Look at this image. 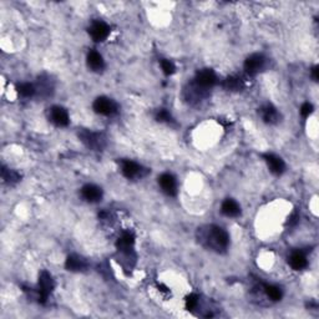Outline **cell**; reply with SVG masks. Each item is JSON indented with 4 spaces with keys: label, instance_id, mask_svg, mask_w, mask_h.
<instances>
[{
    "label": "cell",
    "instance_id": "ac0fdd59",
    "mask_svg": "<svg viewBox=\"0 0 319 319\" xmlns=\"http://www.w3.org/2000/svg\"><path fill=\"white\" fill-rule=\"evenodd\" d=\"M221 212L227 217H237L241 214V206L235 200L227 199L222 202Z\"/></svg>",
    "mask_w": 319,
    "mask_h": 319
},
{
    "label": "cell",
    "instance_id": "603a6c76",
    "mask_svg": "<svg viewBox=\"0 0 319 319\" xmlns=\"http://www.w3.org/2000/svg\"><path fill=\"white\" fill-rule=\"evenodd\" d=\"M53 89H54V86H53V84H51L50 79L49 78L44 79L43 76H41V78L39 79V86L37 87V91H40L41 95H44V96H50V92L53 91Z\"/></svg>",
    "mask_w": 319,
    "mask_h": 319
},
{
    "label": "cell",
    "instance_id": "7c38bea8",
    "mask_svg": "<svg viewBox=\"0 0 319 319\" xmlns=\"http://www.w3.org/2000/svg\"><path fill=\"white\" fill-rule=\"evenodd\" d=\"M104 191L101 187L92 185V183H87L81 188V197L86 202L90 203H98L103 200Z\"/></svg>",
    "mask_w": 319,
    "mask_h": 319
},
{
    "label": "cell",
    "instance_id": "7402d4cb",
    "mask_svg": "<svg viewBox=\"0 0 319 319\" xmlns=\"http://www.w3.org/2000/svg\"><path fill=\"white\" fill-rule=\"evenodd\" d=\"M16 91L23 98H31L37 93V87L30 82H23V84H19L16 86Z\"/></svg>",
    "mask_w": 319,
    "mask_h": 319
},
{
    "label": "cell",
    "instance_id": "484cf974",
    "mask_svg": "<svg viewBox=\"0 0 319 319\" xmlns=\"http://www.w3.org/2000/svg\"><path fill=\"white\" fill-rule=\"evenodd\" d=\"M155 119L156 121H158V122H165V123H170L173 121V117L171 116V114H170L166 109L157 110V112H156V115H155Z\"/></svg>",
    "mask_w": 319,
    "mask_h": 319
},
{
    "label": "cell",
    "instance_id": "5b68a950",
    "mask_svg": "<svg viewBox=\"0 0 319 319\" xmlns=\"http://www.w3.org/2000/svg\"><path fill=\"white\" fill-rule=\"evenodd\" d=\"M92 109L96 114L103 115V116H112L117 112L119 106L112 99L106 98V96H100L96 99L92 104Z\"/></svg>",
    "mask_w": 319,
    "mask_h": 319
},
{
    "label": "cell",
    "instance_id": "d4e9b609",
    "mask_svg": "<svg viewBox=\"0 0 319 319\" xmlns=\"http://www.w3.org/2000/svg\"><path fill=\"white\" fill-rule=\"evenodd\" d=\"M160 65H161L162 71H164V74L166 76H170V75H172V74H175L176 67H175V64H173V62L171 61V60L161 59L160 60Z\"/></svg>",
    "mask_w": 319,
    "mask_h": 319
},
{
    "label": "cell",
    "instance_id": "4316f807",
    "mask_svg": "<svg viewBox=\"0 0 319 319\" xmlns=\"http://www.w3.org/2000/svg\"><path fill=\"white\" fill-rule=\"evenodd\" d=\"M313 111H314V107H313V105L310 103H304L301 107V115L304 117V119H307L309 115H312Z\"/></svg>",
    "mask_w": 319,
    "mask_h": 319
},
{
    "label": "cell",
    "instance_id": "ffe728a7",
    "mask_svg": "<svg viewBox=\"0 0 319 319\" xmlns=\"http://www.w3.org/2000/svg\"><path fill=\"white\" fill-rule=\"evenodd\" d=\"M222 86L228 90V91H239L243 87V80L239 78V76H228L224 81Z\"/></svg>",
    "mask_w": 319,
    "mask_h": 319
},
{
    "label": "cell",
    "instance_id": "8fae6325",
    "mask_svg": "<svg viewBox=\"0 0 319 319\" xmlns=\"http://www.w3.org/2000/svg\"><path fill=\"white\" fill-rule=\"evenodd\" d=\"M262 157L266 161L269 171L273 173V175L280 176L283 172L285 171V164H284V161L279 157V156L274 155V153L267 152V153H263Z\"/></svg>",
    "mask_w": 319,
    "mask_h": 319
},
{
    "label": "cell",
    "instance_id": "7a4b0ae2",
    "mask_svg": "<svg viewBox=\"0 0 319 319\" xmlns=\"http://www.w3.org/2000/svg\"><path fill=\"white\" fill-rule=\"evenodd\" d=\"M78 136L80 141L92 151H103L106 146V137L101 133H95L87 129H80Z\"/></svg>",
    "mask_w": 319,
    "mask_h": 319
},
{
    "label": "cell",
    "instance_id": "83f0119b",
    "mask_svg": "<svg viewBox=\"0 0 319 319\" xmlns=\"http://www.w3.org/2000/svg\"><path fill=\"white\" fill-rule=\"evenodd\" d=\"M299 221V214L297 211H294V212L291 214L290 217H288V221H287V226H296L297 224H298Z\"/></svg>",
    "mask_w": 319,
    "mask_h": 319
},
{
    "label": "cell",
    "instance_id": "ba28073f",
    "mask_svg": "<svg viewBox=\"0 0 319 319\" xmlns=\"http://www.w3.org/2000/svg\"><path fill=\"white\" fill-rule=\"evenodd\" d=\"M111 33V29L107 25L105 21L96 20L90 25L89 27V34L91 37V39L96 43H101V41H105L107 37Z\"/></svg>",
    "mask_w": 319,
    "mask_h": 319
},
{
    "label": "cell",
    "instance_id": "44dd1931",
    "mask_svg": "<svg viewBox=\"0 0 319 319\" xmlns=\"http://www.w3.org/2000/svg\"><path fill=\"white\" fill-rule=\"evenodd\" d=\"M263 290H265L266 296L268 297L269 299H272V301L277 302V301H280V299H282L283 293H282V290H280L278 285L263 284Z\"/></svg>",
    "mask_w": 319,
    "mask_h": 319
},
{
    "label": "cell",
    "instance_id": "6da1fadb",
    "mask_svg": "<svg viewBox=\"0 0 319 319\" xmlns=\"http://www.w3.org/2000/svg\"><path fill=\"white\" fill-rule=\"evenodd\" d=\"M197 238L202 246L217 253L226 252L230 246V236L227 231L216 225L199 228Z\"/></svg>",
    "mask_w": 319,
    "mask_h": 319
},
{
    "label": "cell",
    "instance_id": "f1b7e54d",
    "mask_svg": "<svg viewBox=\"0 0 319 319\" xmlns=\"http://www.w3.org/2000/svg\"><path fill=\"white\" fill-rule=\"evenodd\" d=\"M318 71H319V67L318 65H314V67L312 68V78L314 81H318V79H319Z\"/></svg>",
    "mask_w": 319,
    "mask_h": 319
},
{
    "label": "cell",
    "instance_id": "30bf717a",
    "mask_svg": "<svg viewBox=\"0 0 319 319\" xmlns=\"http://www.w3.org/2000/svg\"><path fill=\"white\" fill-rule=\"evenodd\" d=\"M158 185L167 196L175 197L177 195V181L171 173H162L158 177Z\"/></svg>",
    "mask_w": 319,
    "mask_h": 319
},
{
    "label": "cell",
    "instance_id": "e0dca14e",
    "mask_svg": "<svg viewBox=\"0 0 319 319\" xmlns=\"http://www.w3.org/2000/svg\"><path fill=\"white\" fill-rule=\"evenodd\" d=\"M288 263L292 267L294 271H302L308 266L307 256L302 251H296L288 258Z\"/></svg>",
    "mask_w": 319,
    "mask_h": 319
},
{
    "label": "cell",
    "instance_id": "5bb4252c",
    "mask_svg": "<svg viewBox=\"0 0 319 319\" xmlns=\"http://www.w3.org/2000/svg\"><path fill=\"white\" fill-rule=\"evenodd\" d=\"M258 112H260L261 117H262V120L265 121L266 123L274 125V123L279 122L280 114L278 112V110H277L273 105H271V104H267V105L261 107Z\"/></svg>",
    "mask_w": 319,
    "mask_h": 319
},
{
    "label": "cell",
    "instance_id": "9c48e42d",
    "mask_svg": "<svg viewBox=\"0 0 319 319\" xmlns=\"http://www.w3.org/2000/svg\"><path fill=\"white\" fill-rule=\"evenodd\" d=\"M49 120L57 127H65L70 122L68 110L62 106H53L49 109Z\"/></svg>",
    "mask_w": 319,
    "mask_h": 319
},
{
    "label": "cell",
    "instance_id": "cb8c5ba5",
    "mask_svg": "<svg viewBox=\"0 0 319 319\" xmlns=\"http://www.w3.org/2000/svg\"><path fill=\"white\" fill-rule=\"evenodd\" d=\"M200 296L199 294H189V296L186 297L185 303H186V309L189 310V312H194L195 309H197L200 306Z\"/></svg>",
    "mask_w": 319,
    "mask_h": 319
},
{
    "label": "cell",
    "instance_id": "4fadbf2b",
    "mask_svg": "<svg viewBox=\"0 0 319 319\" xmlns=\"http://www.w3.org/2000/svg\"><path fill=\"white\" fill-rule=\"evenodd\" d=\"M65 268L70 272H85L89 268V262L82 256L70 254L65 261Z\"/></svg>",
    "mask_w": 319,
    "mask_h": 319
},
{
    "label": "cell",
    "instance_id": "d6986e66",
    "mask_svg": "<svg viewBox=\"0 0 319 319\" xmlns=\"http://www.w3.org/2000/svg\"><path fill=\"white\" fill-rule=\"evenodd\" d=\"M2 178L5 183H8V185H14V183L19 182V181L21 180V175L18 171H15V170L8 169V167L3 166Z\"/></svg>",
    "mask_w": 319,
    "mask_h": 319
},
{
    "label": "cell",
    "instance_id": "2e32d148",
    "mask_svg": "<svg viewBox=\"0 0 319 319\" xmlns=\"http://www.w3.org/2000/svg\"><path fill=\"white\" fill-rule=\"evenodd\" d=\"M86 64L89 69H91L95 73H100L105 69V61H104V57L101 56V54H99L98 51L91 50L89 51L86 56Z\"/></svg>",
    "mask_w": 319,
    "mask_h": 319
},
{
    "label": "cell",
    "instance_id": "3957f363",
    "mask_svg": "<svg viewBox=\"0 0 319 319\" xmlns=\"http://www.w3.org/2000/svg\"><path fill=\"white\" fill-rule=\"evenodd\" d=\"M121 173L129 180H139V178L145 177L150 173V170L144 167L142 165L137 162L131 161V160H121L120 161Z\"/></svg>",
    "mask_w": 319,
    "mask_h": 319
},
{
    "label": "cell",
    "instance_id": "9a60e30c",
    "mask_svg": "<svg viewBox=\"0 0 319 319\" xmlns=\"http://www.w3.org/2000/svg\"><path fill=\"white\" fill-rule=\"evenodd\" d=\"M134 246H135V235L131 232V231H125V232H122V235L120 236L116 242L117 252L135 251Z\"/></svg>",
    "mask_w": 319,
    "mask_h": 319
},
{
    "label": "cell",
    "instance_id": "277c9868",
    "mask_svg": "<svg viewBox=\"0 0 319 319\" xmlns=\"http://www.w3.org/2000/svg\"><path fill=\"white\" fill-rule=\"evenodd\" d=\"M55 288V280L48 271H41L39 274V288H38V301L41 304L48 302L49 296L53 293Z\"/></svg>",
    "mask_w": 319,
    "mask_h": 319
},
{
    "label": "cell",
    "instance_id": "8992f818",
    "mask_svg": "<svg viewBox=\"0 0 319 319\" xmlns=\"http://www.w3.org/2000/svg\"><path fill=\"white\" fill-rule=\"evenodd\" d=\"M194 82L197 86L201 87V89L207 91L208 89H211V87H213L214 85H216L217 76L216 74H214V71L211 70V69H202V70L197 71L196 73Z\"/></svg>",
    "mask_w": 319,
    "mask_h": 319
},
{
    "label": "cell",
    "instance_id": "52a82bcc",
    "mask_svg": "<svg viewBox=\"0 0 319 319\" xmlns=\"http://www.w3.org/2000/svg\"><path fill=\"white\" fill-rule=\"evenodd\" d=\"M267 59L262 54H252L244 61V71L248 75L254 76L266 68Z\"/></svg>",
    "mask_w": 319,
    "mask_h": 319
}]
</instances>
